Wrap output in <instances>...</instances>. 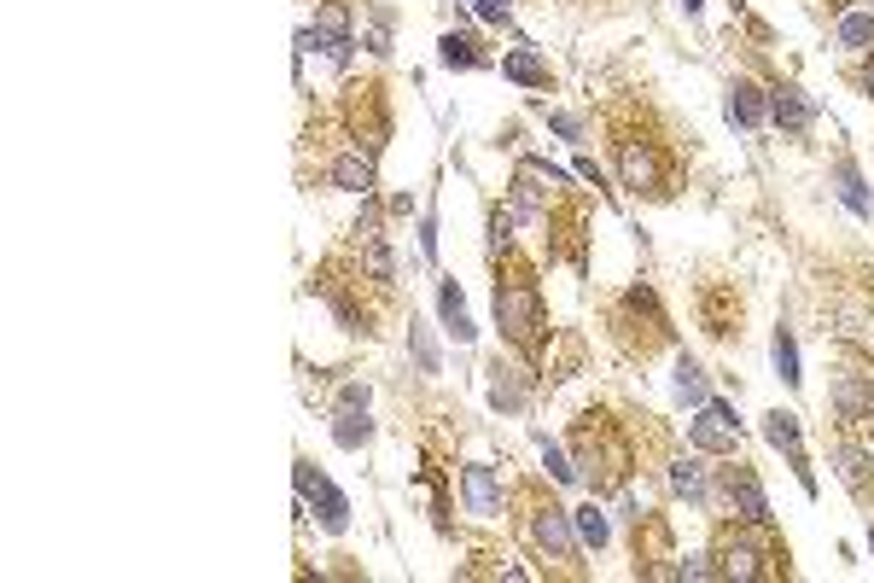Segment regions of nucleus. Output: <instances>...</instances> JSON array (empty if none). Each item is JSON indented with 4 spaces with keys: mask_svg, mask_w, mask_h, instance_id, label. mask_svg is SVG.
I'll return each mask as SVG.
<instances>
[{
    "mask_svg": "<svg viewBox=\"0 0 874 583\" xmlns=\"http://www.w3.org/2000/svg\"><path fill=\"white\" fill-rule=\"evenodd\" d=\"M461 496H467V508L478 519H496V514H502V484H496V473H490V467H467V473H461Z\"/></svg>",
    "mask_w": 874,
    "mask_h": 583,
    "instance_id": "10",
    "label": "nucleus"
},
{
    "mask_svg": "<svg viewBox=\"0 0 874 583\" xmlns=\"http://www.w3.org/2000/svg\"><path fill=\"white\" fill-rule=\"evenodd\" d=\"M368 403H373L368 385H356V379H344V385H338V409H362V414H368Z\"/></svg>",
    "mask_w": 874,
    "mask_h": 583,
    "instance_id": "29",
    "label": "nucleus"
},
{
    "mask_svg": "<svg viewBox=\"0 0 874 583\" xmlns=\"http://www.w3.org/2000/svg\"><path fill=\"white\" fill-rule=\"evenodd\" d=\"M834 461H840V479L851 484V490H863V467H869V461H863V455H857L851 444H840V449H834Z\"/></svg>",
    "mask_w": 874,
    "mask_h": 583,
    "instance_id": "27",
    "label": "nucleus"
},
{
    "mask_svg": "<svg viewBox=\"0 0 874 583\" xmlns=\"http://www.w3.org/2000/svg\"><path fill=\"white\" fill-rule=\"evenodd\" d=\"M682 6H688V18H694V12H700V6H706V0H682Z\"/></svg>",
    "mask_w": 874,
    "mask_h": 583,
    "instance_id": "34",
    "label": "nucleus"
},
{
    "mask_svg": "<svg viewBox=\"0 0 874 583\" xmlns=\"http://www.w3.org/2000/svg\"><path fill=\"white\" fill-rule=\"evenodd\" d=\"M496 321L519 350H537L542 339V292L525 263H507V275L496 280Z\"/></svg>",
    "mask_w": 874,
    "mask_h": 583,
    "instance_id": "2",
    "label": "nucleus"
},
{
    "mask_svg": "<svg viewBox=\"0 0 874 583\" xmlns=\"http://www.w3.org/2000/svg\"><path fill=\"white\" fill-rule=\"evenodd\" d=\"M548 123H554V135H566V140H577V135H583V123H577L572 111H554Z\"/></svg>",
    "mask_w": 874,
    "mask_h": 583,
    "instance_id": "33",
    "label": "nucleus"
},
{
    "mask_svg": "<svg viewBox=\"0 0 874 583\" xmlns=\"http://www.w3.org/2000/svg\"><path fill=\"white\" fill-rule=\"evenodd\" d=\"M770 117L787 129V135H805L810 123H816V105H810L799 88H775V94H770Z\"/></svg>",
    "mask_w": 874,
    "mask_h": 583,
    "instance_id": "11",
    "label": "nucleus"
},
{
    "mask_svg": "<svg viewBox=\"0 0 874 583\" xmlns=\"http://www.w3.org/2000/svg\"><path fill=\"white\" fill-rule=\"evenodd\" d=\"M834 397H840V414H845V420H863V414L874 409V385H869V379H857V374H845Z\"/></svg>",
    "mask_w": 874,
    "mask_h": 583,
    "instance_id": "17",
    "label": "nucleus"
},
{
    "mask_svg": "<svg viewBox=\"0 0 874 583\" xmlns=\"http://www.w3.org/2000/svg\"><path fill=\"white\" fill-rule=\"evenodd\" d=\"M437 53H443V65H449V70H455V65H461V70H478V65H484V47H478L472 35H455V30L443 35V47H437Z\"/></svg>",
    "mask_w": 874,
    "mask_h": 583,
    "instance_id": "18",
    "label": "nucleus"
},
{
    "mask_svg": "<svg viewBox=\"0 0 874 583\" xmlns=\"http://www.w3.org/2000/svg\"><path fill=\"white\" fill-rule=\"evenodd\" d=\"M717 566H711V554H688L682 566H676V578H711Z\"/></svg>",
    "mask_w": 874,
    "mask_h": 583,
    "instance_id": "31",
    "label": "nucleus"
},
{
    "mask_svg": "<svg viewBox=\"0 0 874 583\" xmlns=\"http://www.w3.org/2000/svg\"><path fill=\"white\" fill-rule=\"evenodd\" d=\"M834 181H840V199H845V205H851V210H857V216H874V199H869V187H863V175L851 170V164H840V170H834Z\"/></svg>",
    "mask_w": 874,
    "mask_h": 583,
    "instance_id": "22",
    "label": "nucleus"
},
{
    "mask_svg": "<svg viewBox=\"0 0 874 583\" xmlns=\"http://www.w3.org/2000/svg\"><path fill=\"white\" fill-rule=\"evenodd\" d=\"M373 438V426L362 420V409H338V420H333V444L338 449H362Z\"/></svg>",
    "mask_w": 874,
    "mask_h": 583,
    "instance_id": "20",
    "label": "nucleus"
},
{
    "mask_svg": "<svg viewBox=\"0 0 874 583\" xmlns=\"http://www.w3.org/2000/svg\"><path fill=\"white\" fill-rule=\"evenodd\" d=\"M507 6H513V0H472V12H478V18H490V24H502Z\"/></svg>",
    "mask_w": 874,
    "mask_h": 583,
    "instance_id": "32",
    "label": "nucleus"
},
{
    "mask_svg": "<svg viewBox=\"0 0 874 583\" xmlns=\"http://www.w3.org/2000/svg\"><path fill=\"white\" fill-rule=\"evenodd\" d=\"M437 309H443V321H449V333H455V344H472V327L467 321V304H461V286L455 280H437Z\"/></svg>",
    "mask_w": 874,
    "mask_h": 583,
    "instance_id": "16",
    "label": "nucleus"
},
{
    "mask_svg": "<svg viewBox=\"0 0 874 583\" xmlns=\"http://www.w3.org/2000/svg\"><path fill=\"white\" fill-rule=\"evenodd\" d=\"M770 356H775V374L787 379V385H799V344H793V333L787 327H775V339H770Z\"/></svg>",
    "mask_w": 874,
    "mask_h": 583,
    "instance_id": "21",
    "label": "nucleus"
},
{
    "mask_svg": "<svg viewBox=\"0 0 874 583\" xmlns=\"http://www.w3.org/2000/svg\"><path fill=\"white\" fill-rule=\"evenodd\" d=\"M770 554H775L770 537H746V531H735V537H729V549H723V566H717V572H723V578H740V583L770 578V566H764Z\"/></svg>",
    "mask_w": 874,
    "mask_h": 583,
    "instance_id": "6",
    "label": "nucleus"
},
{
    "mask_svg": "<svg viewBox=\"0 0 874 583\" xmlns=\"http://www.w3.org/2000/svg\"><path fill=\"white\" fill-rule=\"evenodd\" d=\"M764 438H770L775 449H787V455H799V420L793 414H764Z\"/></svg>",
    "mask_w": 874,
    "mask_h": 583,
    "instance_id": "24",
    "label": "nucleus"
},
{
    "mask_svg": "<svg viewBox=\"0 0 874 583\" xmlns=\"http://www.w3.org/2000/svg\"><path fill=\"white\" fill-rule=\"evenodd\" d=\"M298 490H303V502H315V514H321V525H327V531H344V525H350V502H344V496H338L333 484L309 467V461H298Z\"/></svg>",
    "mask_w": 874,
    "mask_h": 583,
    "instance_id": "8",
    "label": "nucleus"
},
{
    "mask_svg": "<svg viewBox=\"0 0 874 583\" xmlns=\"http://www.w3.org/2000/svg\"><path fill=\"white\" fill-rule=\"evenodd\" d=\"M531 543H537V549L548 554V560H577L572 514H566V508H554V502L531 508Z\"/></svg>",
    "mask_w": 874,
    "mask_h": 583,
    "instance_id": "5",
    "label": "nucleus"
},
{
    "mask_svg": "<svg viewBox=\"0 0 874 583\" xmlns=\"http://www.w3.org/2000/svg\"><path fill=\"white\" fill-rule=\"evenodd\" d=\"M537 444H542V461H548V473H554V479H560V484H572V479H577V467H572V461H566L560 449L548 444V438H537Z\"/></svg>",
    "mask_w": 874,
    "mask_h": 583,
    "instance_id": "28",
    "label": "nucleus"
},
{
    "mask_svg": "<svg viewBox=\"0 0 874 583\" xmlns=\"http://www.w3.org/2000/svg\"><path fill=\"white\" fill-rule=\"evenodd\" d=\"M408 339H414V356H420V374H437V350L426 339V327H408Z\"/></svg>",
    "mask_w": 874,
    "mask_h": 583,
    "instance_id": "30",
    "label": "nucleus"
},
{
    "mask_svg": "<svg viewBox=\"0 0 874 583\" xmlns=\"http://www.w3.org/2000/svg\"><path fill=\"white\" fill-rule=\"evenodd\" d=\"M834 35H840V47H851V53H869L874 47V6H845Z\"/></svg>",
    "mask_w": 874,
    "mask_h": 583,
    "instance_id": "14",
    "label": "nucleus"
},
{
    "mask_svg": "<svg viewBox=\"0 0 874 583\" xmlns=\"http://www.w3.org/2000/svg\"><path fill=\"white\" fill-rule=\"evenodd\" d=\"M490 403L496 409H519V379L507 374V368H496V379H490Z\"/></svg>",
    "mask_w": 874,
    "mask_h": 583,
    "instance_id": "26",
    "label": "nucleus"
},
{
    "mask_svg": "<svg viewBox=\"0 0 874 583\" xmlns=\"http://www.w3.org/2000/svg\"><path fill=\"white\" fill-rule=\"evenodd\" d=\"M612 152H618V175H624L630 193H671V175H665L659 152L647 140H618Z\"/></svg>",
    "mask_w": 874,
    "mask_h": 583,
    "instance_id": "3",
    "label": "nucleus"
},
{
    "mask_svg": "<svg viewBox=\"0 0 874 583\" xmlns=\"http://www.w3.org/2000/svg\"><path fill=\"white\" fill-rule=\"evenodd\" d=\"M572 525H577V537H583L589 549H606V537H612V525H606V514L595 508V502H589V508H577Z\"/></svg>",
    "mask_w": 874,
    "mask_h": 583,
    "instance_id": "23",
    "label": "nucleus"
},
{
    "mask_svg": "<svg viewBox=\"0 0 874 583\" xmlns=\"http://www.w3.org/2000/svg\"><path fill=\"white\" fill-rule=\"evenodd\" d=\"M502 76H513V82H525V88H548L554 76H548V59L542 53H531V47H513L502 59Z\"/></svg>",
    "mask_w": 874,
    "mask_h": 583,
    "instance_id": "15",
    "label": "nucleus"
},
{
    "mask_svg": "<svg viewBox=\"0 0 874 583\" xmlns=\"http://www.w3.org/2000/svg\"><path fill=\"white\" fill-rule=\"evenodd\" d=\"M723 484H729V502H735L740 525H770V502H764V484H758V473H752L746 461H735V467L723 473Z\"/></svg>",
    "mask_w": 874,
    "mask_h": 583,
    "instance_id": "7",
    "label": "nucleus"
},
{
    "mask_svg": "<svg viewBox=\"0 0 874 583\" xmlns=\"http://www.w3.org/2000/svg\"><path fill=\"white\" fill-rule=\"evenodd\" d=\"M740 420L729 403H700V420H688V444L706 449V455H735Z\"/></svg>",
    "mask_w": 874,
    "mask_h": 583,
    "instance_id": "4",
    "label": "nucleus"
},
{
    "mask_svg": "<svg viewBox=\"0 0 874 583\" xmlns=\"http://www.w3.org/2000/svg\"><path fill=\"white\" fill-rule=\"evenodd\" d=\"M676 397H682V403H694V409H700V403H711V397H706V374H700L688 356L676 362Z\"/></svg>",
    "mask_w": 874,
    "mask_h": 583,
    "instance_id": "25",
    "label": "nucleus"
},
{
    "mask_svg": "<svg viewBox=\"0 0 874 583\" xmlns=\"http://www.w3.org/2000/svg\"><path fill=\"white\" fill-rule=\"evenodd\" d=\"M671 490L676 496H688V502H706V467L700 461H671Z\"/></svg>",
    "mask_w": 874,
    "mask_h": 583,
    "instance_id": "19",
    "label": "nucleus"
},
{
    "mask_svg": "<svg viewBox=\"0 0 874 583\" xmlns=\"http://www.w3.org/2000/svg\"><path fill=\"white\" fill-rule=\"evenodd\" d=\"M577 467H589L595 496H601V490H618V484H630V467H636L630 438H624L606 414H583V426H577Z\"/></svg>",
    "mask_w": 874,
    "mask_h": 583,
    "instance_id": "1",
    "label": "nucleus"
},
{
    "mask_svg": "<svg viewBox=\"0 0 874 583\" xmlns=\"http://www.w3.org/2000/svg\"><path fill=\"white\" fill-rule=\"evenodd\" d=\"M723 111H729V123H735V129H758V123L770 117V100H764V88H752V82H735Z\"/></svg>",
    "mask_w": 874,
    "mask_h": 583,
    "instance_id": "12",
    "label": "nucleus"
},
{
    "mask_svg": "<svg viewBox=\"0 0 874 583\" xmlns=\"http://www.w3.org/2000/svg\"><path fill=\"white\" fill-rule=\"evenodd\" d=\"M863 82H869V94H874V59H869V76H863Z\"/></svg>",
    "mask_w": 874,
    "mask_h": 583,
    "instance_id": "35",
    "label": "nucleus"
},
{
    "mask_svg": "<svg viewBox=\"0 0 874 583\" xmlns=\"http://www.w3.org/2000/svg\"><path fill=\"white\" fill-rule=\"evenodd\" d=\"M356 100H350V117H356V135L368 140V146H385L391 135V117H385V88L368 82V88H350Z\"/></svg>",
    "mask_w": 874,
    "mask_h": 583,
    "instance_id": "9",
    "label": "nucleus"
},
{
    "mask_svg": "<svg viewBox=\"0 0 874 583\" xmlns=\"http://www.w3.org/2000/svg\"><path fill=\"white\" fill-rule=\"evenodd\" d=\"M333 187H344V193H373V158L368 152H338L333 158Z\"/></svg>",
    "mask_w": 874,
    "mask_h": 583,
    "instance_id": "13",
    "label": "nucleus"
}]
</instances>
